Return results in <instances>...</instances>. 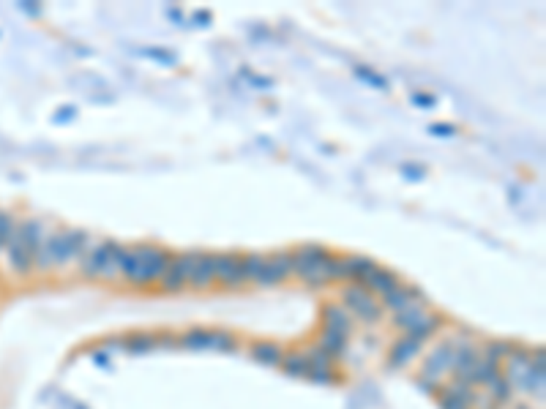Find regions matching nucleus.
Listing matches in <instances>:
<instances>
[{
  "instance_id": "nucleus-1",
  "label": "nucleus",
  "mask_w": 546,
  "mask_h": 409,
  "mask_svg": "<svg viewBox=\"0 0 546 409\" xmlns=\"http://www.w3.org/2000/svg\"><path fill=\"white\" fill-rule=\"evenodd\" d=\"M91 235L88 229L82 226H61V229H52L44 240V246L36 252L33 256V270L38 273H52V270H61L68 268L71 262H79L82 254L91 249Z\"/></svg>"
},
{
  "instance_id": "nucleus-2",
  "label": "nucleus",
  "mask_w": 546,
  "mask_h": 409,
  "mask_svg": "<svg viewBox=\"0 0 546 409\" xmlns=\"http://www.w3.org/2000/svg\"><path fill=\"white\" fill-rule=\"evenodd\" d=\"M331 249L322 243H301L292 249V276L301 279L309 289H322L325 276H322V262L328 259Z\"/></svg>"
},
{
  "instance_id": "nucleus-3",
  "label": "nucleus",
  "mask_w": 546,
  "mask_h": 409,
  "mask_svg": "<svg viewBox=\"0 0 546 409\" xmlns=\"http://www.w3.org/2000/svg\"><path fill=\"white\" fill-rule=\"evenodd\" d=\"M339 303L350 311L355 322H361V325H380L383 322V306H380V300L366 289V286H361V284H344L342 289H339Z\"/></svg>"
},
{
  "instance_id": "nucleus-4",
  "label": "nucleus",
  "mask_w": 546,
  "mask_h": 409,
  "mask_svg": "<svg viewBox=\"0 0 546 409\" xmlns=\"http://www.w3.org/2000/svg\"><path fill=\"white\" fill-rule=\"evenodd\" d=\"M453 357H456V341H440L432 346L420 363V374L418 377L434 379V382H446L453 374Z\"/></svg>"
},
{
  "instance_id": "nucleus-5",
  "label": "nucleus",
  "mask_w": 546,
  "mask_h": 409,
  "mask_svg": "<svg viewBox=\"0 0 546 409\" xmlns=\"http://www.w3.org/2000/svg\"><path fill=\"white\" fill-rule=\"evenodd\" d=\"M137 252L142 259V286L139 289H148V286L159 284L161 276L167 273L172 252L164 249V246H156V243H137Z\"/></svg>"
},
{
  "instance_id": "nucleus-6",
  "label": "nucleus",
  "mask_w": 546,
  "mask_h": 409,
  "mask_svg": "<svg viewBox=\"0 0 546 409\" xmlns=\"http://www.w3.org/2000/svg\"><path fill=\"white\" fill-rule=\"evenodd\" d=\"M289 279H292V249H279L273 254H265V268H262L255 286L273 289V286H282Z\"/></svg>"
},
{
  "instance_id": "nucleus-7",
  "label": "nucleus",
  "mask_w": 546,
  "mask_h": 409,
  "mask_svg": "<svg viewBox=\"0 0 546 409\" xmlns=\"http://www.w3.org/2000/svg\"><path fill=\"white\" fill-rule=\"evenodd\" d=\"M189 276H192V252H172L159 289L164 295H181L189 289Z\"/></svg>"
},
{
  "instance_id": "nucleus-8",
  "label": "nucleus",
  "mask_w": 546,
  "mask_h": 409,
  "mask_svg": "<svg viewBox=\"0 0 546 409\" xmlns=\"http://www.w3.org/2000/svg\"><path fill=\"white\" fill-rule=\"evenodd\" d=\"M522 393H527L530 399H536L538 404L544 401L546 396V349L544 346H536L530 349V366L522 377V385H519Z\"/></svg>"
},
{
  "instance_id": "nucleus-9",
  "label": "nucleus",
  "mask_w": 546,
  "mask_h": 409,
  "mask_svg": "<svg viewBox=\"0 0 546 409\" xmlns=\"http://www.w3.org/2000/svg\"><path fill=\"white\" fill-rule=\"evenodd\" d=\"M115 243L118 240H112V238L91 243V249L79 259V276L88 279V281H101V273L107 270V262H109V254L115 249Z\"/></svg>"
},
{
  "instance_id": "nucleus-10",
  "label": "nucleus",
  "mask_w": 546,
  "mask_h": 409,
  "mask_svg": "<svg viewBox=\"0 0 546 409\" xmlns=\"http://www.w3.org/2000/svg\"><path fill=\"white\" fill-rule=\"evenodd\" d=\"M213 270L222 289H241L246 284L241 273V252H213Z\"/></svg>"
},
{
  "instance_id": "nucleus-11",
  "label": "nucleus",
  "mask_w": 546,
  "mask_h": 409,
  "mask_svg": "<svg viewBox=\"0 0 546 409\" xmlns=\"http://www.w3.org/2000/svg\"><path fill=\"white\" fill-rule=\"evenodd\" d=\"M192 252V276H189V289L194 292H208L216 286V270H213V252L202 249H189Z\"/></svg>"
},
{
  "instance_id": "nucleus-12",
  "label": "nucleus",
  "mask_w": 546,
  "mask_h": 409,
  "mask_svg": "<svg viewBox=\"0 0 546 409\" xmlns=\"http://www.w3.org/2000/svg\"><path fill=\"white\" fill-rule=\"evenodd\" d=\"M413 303H429V298H426V292L416 286V284H399L393 292H388L386 298H380V306H383V311L386 314H399L402 309H407V306H413Z\"/></svg>"
},
{
  "instance_id": "nucleus-13",
  "label": "nucleus",
  "mask_w": 546,
  "mask_h": 409,
  "mask_svg": "<svg viewBox=\"0 0 546 409\" xmlns=\"http://www.w3.org/2000/svg\"><path fill=\"white\" fill-rule=\"evenodd\" d=\"M420 352H423V344H418L416 339H410V336H399L393 344L388 346V357H386L388 369L390 371L407 369Z\"/></svg>"
},
{
  "instance_id": "nucleus-14",
  "label": "nucleus",
  "mask_w": 546,
  "mask_h": 409,
  "mask_svg": "<svg viewBox=\"0 0 546 409\" xmlns=\"http://www.w3.org/2000/svg\"><path fill=\"white\" fill-rule=\"evenodd\" d=\"M478 360H481V346L473 344L470 339L456 341V357H453V374H450V377L467 379V382H470V374H473V369L478 366Z\"/></svg>"
},
{
  "instance_id": "nucleus-15",
  "label": "nucleus",
  "mask_w": 546,
  "mask_h": 409,
  "mask_svg": "<svg viewBox=\"0 0 546 409\" xmlns=\"http://www.w3.org/2000/svg\"><path fill=\"white\" fill-rule=\"evenodd\" d=\"M47 235H50V226H47V221L44 219H22L17 224V238L22 240V246H25L33 256H36V252L44 246Z\"/></svg>"
},
{
  "instance_id": "nucleus-16",
  "label": "nucleus",
  "mask_w": 546,
  "mask_h": 409,
  "mask_svg": "<svg viewBox=\"0 0 546 409\" xmlns=\"http://www.w3.org/2000/svg\"><path fill=\"white\" fill-rule=\"evenodd\" d=\"M320 316H322V327H331V330H339L344 336L353 339L355 330V319L350 316V311L342 306V303H322L320 306Z\"/></svg>"
},
{
  "instance_id": "nucleus-17",
  "label": "nucleus",
  "mask_w": 546,
  "mask_h": 409,
  "mask_svg": "<svg viewBox=\"0 0 546 409\" xmlns=\"http://www.w3.org/2000/svg\"><path fill=\"white\" fill-rule=\"evenodd\" d=\"M285 352H287L285 346L279 344V341H271V339H259V341H252V344H249V357H252L257 366H265V369H279Z\"/></svg>"
},
{
  "instance_id": "nucleus-18",
  "label": "nucleus",
  "mask_w": 546,
  "mask_h": 409,
  "mask_svg": "<svg viewBox=\"0 0 546 409\" xmlns=\"http://www.w3.org/2000/svg\"><path fill=\"white\" fill-rule=\"evenodd\" d=\"M399 284H402V276H399L396 270H390L386 265H377V268L369 273V279L361 284V286H366V289L380 300V298H386L388 292H393Z\"/></svg>"
},
{
  "instance_id": "nucleus-19",
  "label": "nucleus",
  "mask_w": 546,
  "mask_h": 409,
  "mask_svg": "<svg viewBox=\"0 0 546 409\" xmlns=\"http://www.w3.org/2000/svg\"><path fill=\"white\" fill-rule=\"evenodd\" d=\"M314 344L320 346L322 352L336 363V360H344L347 352H350V336L339 333V330H331V327H320V336Z\"/></svg>"
},
{
  "instance_id": "nucleus-20",
  "label": "nucleus",
  "mask_w": 546,
  "mask_h": 409,
  "mask_svg": "<svg viewBox=\"0 0 546 409\" xmlns=\"http://www.w3.org/2000/svg\"><path fill=\"white\" fill-rule=\"evenodd\" d=\"M443 327H446V316L437 314V311H426V314L420 316L416 325H413L407 333H402V336H410V339H416L418 344L426 346V341H432Z\"/></svg>"
},
{
  "instance_id": "nucleus-21",
  "label": "nucleus",
  "mask_w": 546,
  "mask_h": 409,
  "mask_svg": "<svg viewBox=\"0 0 546 409\" xmlns=\"http://www.w3.org/2000/svg\"><path fill=\"white\" fill-rule=\"evenodd\" d=\"M178 349L213 352V327H189V330L178 333Z\"/></svg>"
},
{
  "instance_id": "nucleus-22",
  "label": "nucleus",
  "mask_w": 546,
  "mask_h": 409,
  "mask_svg": "<svg viewBox=\"0 0 546 409\" xmlns=\"http://www.w3.org/2000/svg\"><path fill=\"white\" fill-rule=\"evenodd\" d=\"M6 259H8V268L17 276H31L33 273V254L22 246V240L17 235L6 243Z\"/></svg>"
},
{
  "instance_id": "nucleus-23",
  "label": "nucleus",
  "mask_w": 546,
  "mask_h": 409,
  "mask_svg": "<svg viewBox=\"0 0 546 409\" xmlns=\"http://www.w3.org/2000/svg\"><path fill=\"white\" fill-rule=\"evenodd\" d=\"M527 366H530V349L514 344V352H511V355L506 357V363H503V377L514 385V390H519V385H522V377H524Z\"/></svg>"
},
{
  "instance_id": "nucleus-24",
  "label": "nucleus",
  "mask_w": 546,
  "mask_h": 409,
  "mask_svg": "<svg viewBox=\"0 0 546 409\" xmlns=\"http://www.w3.org/2000/svg\"><path fill=\"white\" fill-rule=\"evenodd\" d=\"M121 276L131 284V286H142V259H139V252L137 246H129V243H121Z\"/></svg>"
},
{
  "instance_id": "nucleus-25",
  "label": "nucleus",
  "mask_w": 546,
  "mask_h": 409,
  "mask_svg": "<svg viewBox=\"0 0 546 409\" xmlns=\"http://www.w3.org/2000/svg\"><path fill=\"white\" fill-rule=\"evenodd\" d=\"M380 262H374L366 254H344V270H347V284H363L369 279V273L377 268Z\"/></svg>"
},
{
  "instance_id": "nucleus-26",
  "label": "nucleus",
  "mask_w": 546,
  "mask_h": 409,
  "mask_svg": "<svg viewBox=\"0 0 546 409\" xmlns=\"http://www.w3.org/2000/svg\"><path fill=\"white\" fill-rule=\"evenodd\" d=\"M123 339H126V355L139 357V355L156 352V333H151V330H134Z\"/></svg>"
},
{
  "instance_id": "nucleus-27",
  "label": "nucleus",
  "mask_w": 546,
  "mask_h": 409,
  "mask_svg": "<svg viewBox=\"0 0 546 409\" xmlns=\"http://www.w3.org/2000/svg\"><path fill=\"white\" fill-rule=\"evenodd\" d=\"M500 374H503V366H500V363H492V360L481 357L478 366H476L473 374H470V385H473L476 390H478V387H489Z\"/></svg>"
},
{
  "instance_id": "nucleus-28",
  "label": "nucleus",
  "mask_w": 546,
  "mask_h": 409,
  "mask_svg": "<svg viewBox=\"0 0 546 409\" xmlns=\"http://www.w3.org/2000/svg\"><path fill=\"white\" fill-rule=\"evenodd\" d=\"M353 77L355 79H361L363 85L374 88V91H383V93L390 91V82H388L386 74H380L377 68H372V65H366V63H355L353 65Z\"/></svg>"
},
{
  "instance_id": "nucleus-29",
  "label": "nucleus",
  "mask_w": 546,
  "mask_h": 409,
  "mask_svg": "<svg viewBox=\"0 0 546 409\" xmlns=\"http://www.w3.org/2000/svg\"><path fill=\"white\" fill-rule=\"evenodd\" d=\"M279 369L292 379H306V374H309V360H306L303 349L285 352V357H282V366H279Z\"/></svg>"
},
{
  "instance_id": "nucleus-30",
  "label": "nucleus",
  "mask_w": 546,
  "mask_h": 409,
  "mask_svg": "<svg viewBox=\"0 0 546 409\" xmlns=\"http://www.w3.org/2000/svg\"><path fill=\"white\" fill-rule=\"evenodd\" d=\"M514 399H516L514 385L503 377V374H500V377L489 385V401H492L494 407H503V409L511 407V404H514Z\"/></svg>"
},
{
  "instance_id": "nucleus-31",
  "label": "nucleus",
  "mask_w": 546,
  "mask_h": 409,
  "mask_svg": "<svg viewBox=\"0 0 546 409\" xmlns=\"http://www.w3.org/2000/svg\"><path fill=\"white\" fill-rule=\"evenodd\" d=\"M426 311H432L429 309V303H413V306H407V309H402L399 314L390 316V322H393V327L396 330H402V333H407L413 325H416L420 316L426 314Z\"/></svg>"
},
{
  "instance_id": "nucleus-32",
  "label": "nucleus",
  "mask_w": 546,
  "mask_h": 409,
  "mask_svg": "<svg viewBox=\"0 0 546 409\" xmlns=\"http://www.w3.org/2000/svg\"><path fill=\"white\" fill-rule=\"evenodd\" d=\"M322 276L328 284H347V270H344V254L331 252L328 259L322 262Z\"/></svg>"
},
{
  "instance_id": "nucleus-33",
  "label": "nucleus",
  "mask_w": 546,
  "mask_h": 409,
  "mask_svg": "<svg viewBox=\"0 0 546 409\" xmlns=\"http://www.w3.org/2000/svg\"><path fill=\"white\" fill-rule=\"evenodd\" d=\"M265 268V254L262 252H243L241 254V273H243V281L255 284L259 279Z\"/></svg>"
},
{
  "instance_id": "nucleus-34",
  "label": "nucleus",
  "mask_w": 546,
  "mask_h": 409,
  "mask_svg": "<svg viewBox=\"0 0 546 409\" xmlns=\"http://www.w3.org/2000/svg\"><path fill=\"white\" fill-rule=\"evenodd\" d=\"M514 352V341H508V339H489L486 344L481 346V357L486 360H492V363H506V357Z\"/></svg>"
},
{
  "instance_id": "nucleus-35",
  "label": "nucleus",
  "mask_w": 546,
  "mask_h": 409,
  "mask_svg": "<svg viewBox=\"0 0 546 409\" xmlns=\"http://www.w3.org/2000/svg\"><path fill=\"white\" fill-rule=\"evenodd\" d=\"M137 55L139 58H145V61H153V63L164 65V68H172V65H178V52L175 49H169V47H142V49H137Z\"/></svg>"
},
{
  "instance_id": "nucleus-36",
  "label": "nucleus",
  "mask_w": 546,
  "mask_h": 409,
  "mask_svg": "<svg viewBox=\"0 0 546 409\" xmlns=\"http://www.w3.org/2000/svg\"><path fill=\"white\" fill-rule=\"evenodd\" d=\"M437 407L440 409H470V401L464 399V396H459V393H453L448 390L446 385H440V390H437Z\"/></svg>"
},
{
  "instance_id": "nucleus-37",
  "label": "nucleus",
  "mask_w": 546,
  "mask_h": 409,
  "mask_svg": "<svg viewBox=\"0 0 546 409\" xmlns=\"http://www.w3.org/2000/svg\"><path fill=\"white\" fill-rule=\"evenodd\" d=\"M238 349V339L229 333V330H222V327H213V352H222V355H232Z\"/></svg>"
},
{
  "instance_id": "nucleus-38",
  "label": "nucleus",
  "mask_w": 546,
  "mask_h": 409,
  "mask_svg": "<svg viewBox=\"0 0 546 409\" xmlns=\"http://www.w3.org/2000/svg\"><path fill=\"white\" fill-rule=\"evenodd\" d=\"M303 355H306V360H309V369H333V360H331L317 344L303 346Z\"/></svg>"
},
{
  "instance_id": "nucleus-39",
  "label": "nucleus",
  "mask_w": 546,
  "mask_h": 409,
  "mask_svg": "<svg viewBox=\"0 0 546 409\" xmlns=\"http://www.w3.org/2000/svg\"><path fill=\"white\" fill-rule=\"evenodd\" d=\"M17 224H20V219H17L14 213H8V210L0 208V243H3V246L17 235Z\"/></svg>"
},
{
  "instance_id": "nucleus-40",
  "label": "nucleus",
  "mask_w": 546,
  "mask_h": 409,
  "mask_svg": "<svg viewBox=\"0 0 546 409\" xmlns=\"http://www.w3.org/2000/svg\"><path fill=\"white\" fill-rule=\"evenodd\" d=\"M241 77H243L252 88L262 91V93H268V91L273 88V79H271V77H259L257 71H249V65H241Z\"/></svg>"
},
{
  "instance_id": "nucleus-41",
  "label": "nucleus",
  "mask_w": 546,
  "mask_h": 409,
  "mask_svg": "<svg viewBox=\"0 0 546 409\" xmlns=\"http://www.w3.org/2000/svg\"><path fill=\"white\" fill-rule=\"evenodd\" d=\"M410 104L418 107V109H423V112H432V109H437V95L429 93V91H413L410 93Z\"/></svg>"
},
{
  "instance_id": "nucleus-42",
  "label": "nucleus",
  "mask_w": 546,
  "mask_h": 409,
  "mask_svg": "<svg viewBox=\"0 0 546 409\" xmlns=\"http://www.w3.org/2000/svg\"><path fill=\"white\" fill-rule=\"evenodd\" d=\"M306 379L314 382V385H336V382H339V374H336L333 369H309Z\"/></svg>"
},
{
  "instance_id": "nucleus-43",
  "label": "nucleus",
  "mask_w": 546,
  "mask_h": 409,
  "mask_svg": "<svg viewBox=\"0 0 546 409\" xmlns=\"http://www.w3.org/2000/svg\"><path fill=\"white\" fill-rule=\"evenodd\" d=\"M77 112H79V109H77L74 104H63V107L52 115V123H55V126H68L71 121H77Z\"/></svg>"
},
{
  "instance_id": "nucleus-44",
  "label": "nucleus",
  "mask_w": 546,
  "mask_h": 409,
  "mask_svg": "<svg viewBox=\"0 0 546 409\" xmlns=\"http://www.w3.org/2000/svg\"><path fill=\"white\" fill-rule=\"evenodd\" d=\"M101 349L112 357V355H121V352H126V339L123 336H107L104 341H101Z\"/></svg>"
},
{
  "instance_id": "nucleus-45",
  "label": "nucleus",
  "mask_w": 546,
  "mask_h": 409,
  "mask_svg": "<svg viewBox=\"0 0 546 409\" xmlns=\"http://www.w3.org/2000/svg\"><path fill=\"white\" fill-rule=\"evenodd\" d=\"M156 349H161V352H175L178 349V333H172V330L156 333Z\"/></svg>"
},
{
  "instance_id": "nucleus-46",
  "label": "nucleus",
  "mask_w": 546,
  "mask_h": 409,
  "mask_svg": "<svg viewBox=\"0 0 546 409\" xmlns=\"http://www.w3.org/2000/svg\"><path fill=\"white\" fill-rule=\"evenodd\" d=\"M402 175L410 180V183H420L423 178H426V167H420V164H413V161H407V164H402Z\"/></svg>"
},
{
  "instance_id": "nucleus-47",
  "label": "nucleus",
  "mask_w": 546,
  "mask_h": 409,
  "mask_svg": "<svg viewBox=\"0 0 546 409\" xmlns=\"http://www.w3.org/2000/svg\"><path fill=\"white\" fill-rule=\"evenodd\" d=\"M432 137H440V139H446V137H456L459 134V126L456 123H432V126L426 128Z\"/></svg>"
},
{
  "instance_id": "nucleus-48",
  "label": "nucleus",
  "mask_w": 546,
  "mask_h": 409,
  "mask_svg": "<svg viewBox=\"0 0 546 409\" xmlns=\"http://www.w3.org/2000/svg\"><path fill=\"white\" fill-rule=\"evenodd\" d=\"M189 22H192L194 28H211V22H213V14H211L208 8H197Z\"/></svg>"
},
{
  "instance_id": "nucleus-49",
  "label": "nucleus",
  "mask_w": 546,
  "mask_h": 409,
  "mask_svg": "<svg viewBox=\"0 0 546 409\" xmlns=\"http://www.w3.org/2000/svg\"><path fill=\"white\" fill-rule=\"evenodd\" d=\"M440 385H443V382H434V379H426V377H416V387L420 390V393H426V396H437Z\"/></svg>"
},
{
  "instance_id": "nucleus-50",
  "label": "nucleus",
  "mask_w": 546,
  "mask_h": 409,
  "mask_svg": "<svg viewBox=\"0 0 546 409\" xmlns=\"http://www.w3.org/2000/svg\"><path fill=\"white\" fill-rule=\"evenodd\" d=\"M91 360H93V363H96L98 369H107V371H109V369H112V363H109V355H107V352H104V349H101V346H96V349H93V352H91Z\"/></svg>"
},
{
  "instance_id": "nucleus-51",
  "label": "nucleus",
  "mask_w": 546,
  "mask_h": 409,
  "mask_svg": "<svg viewBox=\"0 0 546 409\" xmlns=\"http://www.w3.org/2000/svg\"><path fill=\"white\" fill-rule=\"evenodd\" d=\"M164 14L175 22V25H186V17L181 14V8H175V6H169V8H164Z\"/></svg>"
},
{
  "instance_id": "nucleus-52",
  "label": "nucleus",
  "mask_w": 546,
  "mask_h": 409,
  "mask_svg": "<svg viewBox=\"0 0 546 409\" xmlns=\"http://www.w3.org/2000/svg\"><path fill=\"white\" fill-rule=\"evenodd\" d=\"M20 8H22L25 14H31V17H38V14H41V6H36V3H20Z\"/></svg>"
},
{
  "instance_id": "nucleus-53",
  "label": "nucleus",
  "mask_w": 546,
  "mask_h": 409,
  "mask_svg": "<svg viewBox=\"0 0 546 409\" xmlns=\"http://www.w3.org/2000/svg\"><path fill=\"white\" fill-rule=\"evenodd\" d=\"M511 409H536V407H533V404H527V401H514Z\"/></svg>"
},
{
  "instance_id": "nucleus-54",
  "label": "nucleus",
  "mask_w": 546,
  "mask_h": 409,
  "mask_svg": "<svg viewBox=\"0 0 546 409\" xmlns=\"http://www.w3.org/2000/svg\"><path fill=\"white\" fill-rule=\"evenodd\" d=\"M71 409H91V407H88L85 401H74V404H71Z\"/></svg>"
}]
</instances>
